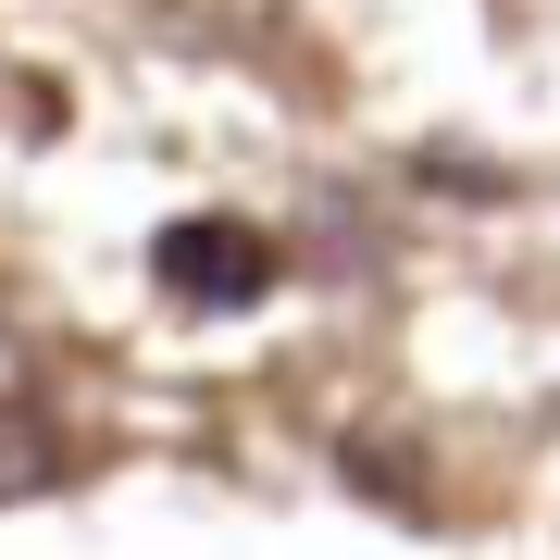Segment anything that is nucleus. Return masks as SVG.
I'll use <instances>...</instances> for the list:
<instances>
[{
  "label": "nucleus",
  "mask_w": 560,
  "mask_h": 560,
  "mask_svg": "<svg viewBox=\"0 0 560 560\" xmlns=\"http://www.w3.org/2000/svg\"><path fill=\"white\" fill-rule=\"evenodd\" d=\"M150 275H162V300L175 312H249V300H275V237L261 224H224V212H187V224H162L150 237Z\"/></svg>",
  "instance_id": "f257e3e1"
},
{
  "label": "nucleus",
  "mask_w": 560,
  "mask_h": 560,
  "mask_svg": "<svg viewBox=\"0 0 560 560\" xmlns=\"http://www.w3.org/2000/svg\"><path fill=\"white\" fill-rule=\"evenodd\" d=\"M38 474H50V436H38L25 411H0V499H13V486H38Z\"/></svg>",
  "instance_id": "f03ea898"
}]
</instances>
